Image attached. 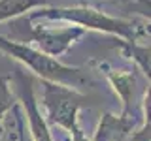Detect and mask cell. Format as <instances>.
I'll return each instance as SVG.
<instances>
[{
    "label": "cell",
    "mask_w": 151,
    "mask_h": 141,
    "mask_svg": "<svg viewBox=\"0 0 151 141\" xmlns=\"http://www.w3.org/2000/svg\"><path fill=\"white\" fill-rule=\"evenodd\" d=\"M121 47V53L125 58L132 60L138 70L145 77L149 79V43H142V41H117Z\"/></svg>",
    "instance_id": "obj_8"
},
{
    "label": "cell",
    "mask_w": 151,
    "mask_h": 141,
    "mask_svg": "<svg viewBox=\"0 0 151 141\" xmlns=\"http://www.w3.org/2000/svg\"><path fill=\"white\" fill-rule=\"evenodd\" d=\"M15 103L17 102L12 87H9V77L4 75V77H0V139H2V134H4V117H6L8 111H12V107Z\"/></svg>",
    "instance_id": "obj_10"
},
{
    "label": "cell",
    "mask_w": 151,
    "mask_h": 141,
    "mask_svg": "<svg viewBox=\"0 0 151 141\" xmlns=\"http://www.w3.org/2000/svg\"><path fill=\"white\" fill-rule=\"evenodd\" d=\"M0 51H4L12 58H15L17 62H21L25 68L30 70V73L38 75L42 81L64 85V87L76 88V90L87 81L81 68L68 66L60 62L59 58H53V56L42 53L40 49L28 43H21V41L8 40V38L0 36Z\"/></svg>",
    "instance_id": "obj_2"
},
{
    "label": "cell",
    "mask_w": 151,
    "mask_h": 141,
    "mask_svg": "<svg viewBox=\"0 0 151 141\" xmlns=\"http://www.w3.org/2000/svg\"><path fill=\"white\" fill-rule=\"evenodd\" d=\"M96 68L104 73L108 83L121 100V113L125 115H134L142 117V113L136 109V73L129 72V70H121L108 62H96Z\"/></svg>",
    "instance_id": "obj_6"
},
{
    "label": "cell",
    "mask_w": 151,
    "mask_h": 141,
    "mask_svg": "<svg viewBox=\"0 0 151 141\" xmlns=\"http://www.w3.org/2000/svg\"><path fill=\"white\" fill-rule=\"evenodd\" d=\"M32 25V40L38 45L36 49H40L42 53L59 58L64 53H68L72 49L74 43H78L83 38L85 30L76 25H68V26H44L40 25Z\"/></svg>",
    "instance_id": "obj_5"
},
{
    "label": "cell",
    "mask_w": 151,
    "mask_h": 141,
    "mask_svg": "<svg viewBox=\"0 0 151 141\" xmlns=\"http://www.w3.org/2000/svg\"><path fill=\"white\" fill-rule=\"evenodd\" d=\"M47 6L45 0H0V23Z\"/></svg>",
    "instance_id": "obj_9"
},
{
    "label": "cell",
    "mask_w": 151,
    "mask_h": 141,
    "mask_svg": "<svg viewBox=\"0 0 151 141\" xmlns=\"http://www.w3.org/2000/svg\"><path fill=\"white\" fill-rule=\"evenodd\" d=\"M64 21L87 30H96L104 34H111L123 41H142V38H149V28L145 23H136L132 19L113 17L106 11L89 6H44L32 9L28 13V23L36 21Z\"/></svg>",
    "instance_id": "obj_1"
},
{
    "label": "cell",
    "mask_w": 151,
    "mask_h": 141,
    "mask_svg": "<svg viewBox=\"0 0 151 141\" xmlns=\"http://www.w3.org/2000/svg\"><path fill=\"white\" fill-rule=\"evenodd\" d=\"M12 113H13V119H15V124H17V139L19 141H27V122H25L21 107L15 103V105L12 107Z\"/></svg>",
    "instance_id": "obj_11"
},
{
    "label": "cell",
    "mask_w": 151,
    "mask_h": 141,
    "mask_svg": "<svg viewBox=\"0 0 151 141\" xmlns=\"http://www.w3.org/2000/svg\"><path fill=\"white\" fill-rule=\"evenodd\" d=\"M130 141H149V119H144L140 126L129 135Z\"/></svg>",
    "instance_id": "obj_12"
},
{
    "label": "cell",
    "mask_w": 151,
    "mask_h": 141,
    "mask_svg": "<svg viewBox=\"0 0 151 141\" xmlns=\"http://www.w3.org/2000/svg\"><path fill=\"white\" fill-rule=\"evenodd\" d=\"M15 81H17L19 100H21V105H23V117H25V122H28V132H30L32 141H55L49 126H47L44 115L40 111V102H38L34 92L32 75L25 73L23 70H17Z\"/></svg>",
    "instance_id": "obj_4"
},
{
    "label": "cell",
    "mask_w": 151,
    "mask_h": 141,
    "mask_svg": "<svg viewBox=\"0 0 151 141\" xmlns=\"http://www.w3.org/2000/svg\"><path fill=\"white\" fill-rule=\"evenodd\" d=\"M70 141H93V139H89L87 135L83 134V130L78 128L76 132H72V134H70Z\"/></svg>",
    "instance_id": "obj_13"
},
{
    "label": "cell",
    "mask_w": 151,
    "mask_h": 141,
    "mask_svg": "<svg viewBox=\"0 0 151 141\" xmlns=\"http://www.w3.org/2000/svg\"><path fill=\"white\" fill-rule=\"evenodd\" d=\"M140 119H144V115H142ZM140 122L142 120H138V117H134V115H125V113H119V115L104 113L100 117L98 126H96L93 141H123L138 128Z\"/></svg>",
    "instance_id": "obj_7"
},
{
    "label": "cell",
    "mask_w": 151,
    "mask_h": 141,
    "mask_svg": "<svg viewBox=\"0 0 151 141\" xmlns=\"http://www.w3.org/2000/svg\"><path fill=\"white\" fill-rule=\"evenodd\" d=\"M85 94L76 88L42 81V115L47 126H59L64 132L72 134L79 126V109L85 103Z\"/></svg>",
    "instance_id": "obj_3"
}]
</instances>
